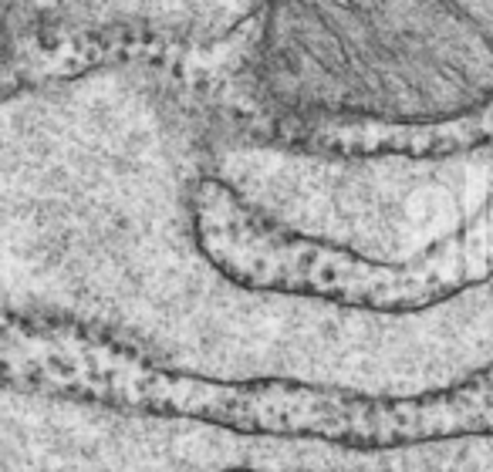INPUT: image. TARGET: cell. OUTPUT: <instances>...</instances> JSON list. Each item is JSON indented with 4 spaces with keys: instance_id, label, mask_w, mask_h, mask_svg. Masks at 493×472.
Returning a JSON list of instances; mask_svg holds the SVG:
<instances>
[{
    "instance_id": "cell-6",
    "label": "cell",
    "mask_w": 493,
    "mask_h": 472,
    "mask_svg": "<svg viewBox=\"0 0 493 472\" xmlns=\"http://www.w3.org/2000/svg\"><path fill=\"white\" fill-rule=\"evenodd\" d=\"M65 0H4V21H28V17L48 14Z\"/></svg>"
},
{
    "instance_id": "cell-5",
    "label": "cell",
    "mask_w": 493,
    "mask_h": 472,
    "mask_svg": "<svg viewBox=\"0 0 493 472\" xmlns=\"http://www.w3.org/2000/svg\"><path fill=\"white\" fill-rule=\"evenodd\" d=\"M264 0H65L4 21V98L112 68H155L220 109L254 51Z\"/></svg>"
},
{
    "instance_id": "cell-1",
    "label": "cell",
    "mask_w": 493,
    "mask_h": 472,
    "mask_svg": "<svg viewBox=\"0 0 493 472\" xmlns=\"http://www.w3.org/2000/svg\"><path fill=\"white\" fill-rule=\"evenodd\" d=\"M216 122L324 155L493 145V0H264Z\"/></svg>"
},
{
    "instance_id": "cell-3",
    "label": "cell",
    "mask_w": 493,
    "mask_h": 472,
    "mask_svg": "<svg viewBox=\"0 0 493 472\" xmlns=\"http://www.w3.org/2000/svg\"><path fill=\"white\" fill-rule=\"evenodd\" d=\"M207 118V172L264 220L379 264H409L493 203V145L456 155H324Z\"/></svg>"
},
{
    "instance_id": "cell-2",
    "label": "cell",
    "mask_w": 493,
    "mask_h": 472,
    "mask_svg": "<svg viewBox=\"0 0 493 472\" xmlns=\"http://www.w3.org/2000/svg\"><path fill=\"white\" fill-rule=\"evenodd\" d=\"M4 381L11 389L153 415L193 418L237 435H291L352 449L493 435V368L426 395H362L291 378L213 381L145 362L92 324L44 314L4 318Z\"/></svg>"
},
{
    "instance_id": "cell-4",
    "label": "cell",
    "mask_w": 493,
    "mask_h": 472,
    "mask_svg": "<svg viewBox=\"0 0 493 472\" xmlns=\"http://www.w3.org/2000/svg\"><path fill=\"white\" fill-rule=\"evenodd\" d=\"M189 223L213 274L251 293L399 318L450 304L493 280V203L423 257L379 264L264 220L203 166L189 189Z\"/></svg>"
}]
</instances>
